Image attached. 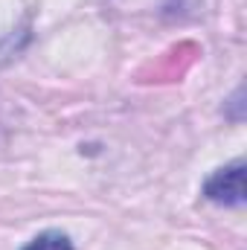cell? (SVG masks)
Masks as SVG:
<instances>
[{
  "label": "cell",
  "instance_id": "1",
  "mask_svg": "<svg viewBox=\"0 0 247 250\" xmlns=\"http://www.w3.org/2000/svg\"><path fill=\"white\" fill-rule=\"evenodd\" d=\"M204 195L212 204H224V207H242L245 204V163H233L218 169L212 178H206Z\"/></svg>",
  "mask_w": 247,
  "mask_h": 250
},
{
  "label": "cell",
  "instance_id": "2",
  "mask_svg": "<svg viewBox=\"0 0 247 250\" xmlns=\"http://www.w3.org/2000/svg\"><path fill=\"white\" fill-rule=\"evenodd\" d=\"M23 250H73V245H70V239L64 233L50 230V233H41L38 239H32Z\"/></svg>",
  "mask_w": 247,
  "mask_h": 250
}]
</instances>
